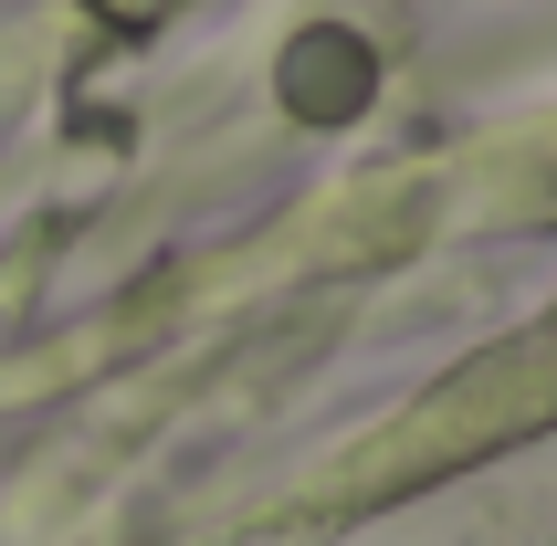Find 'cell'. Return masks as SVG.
Listing matches in <instances>:
<instances>
[{"label": "cell", "instance_id": "1", "mask_svg": "<svg viewBox=\"0 0 557 546\" xmlns=\"http://www.w3.org/2000/svg\"><path fill=\"white\" fill-rule=\"evenodd\" d=\"M358 95H369V53H358L347 32H306V42L284 53V106H295V116H306V126L347 116Z\"/></svg>", "mask_w": 557, "mask_h": 546}]
</instances>
